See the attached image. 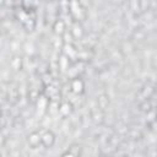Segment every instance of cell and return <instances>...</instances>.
Masks as SVG:
<instances>
[{
	"label": "cell",
	"mask_w": 157,
	"mask_h": 157,
	"mask_svg": "<svg viewBox=\"0 0 157 157\" xmlns=\"http://www.w3.org/2000/svg\"><path fill=\"white\" fill-rule=\"evenodd\" d=\"M9 157H22L20 148H11L9 151Z\"/></svg>",
	"instance_id": "15"
},
{
	"label": "cell",
	"mask_w": 157,
	"mask_h": 157,
	"mask_svg": "<svg viewBox=\"0 0 157 157\" xmlns=\"http://www.w3.org/2000/svg\"><path fill=\"white\" fill-rule=\"evenodd\" d=\"M132 37L134 38H137V39H144L145 38V32L141 29V28H139V29H135V32H134V34H132Z\"/></svg>",
	"instance_id": "14"
},
{
	"label": "cell",
	"mask_w": 157,
	"mask_h": 157,
	"mask_svg": "<svg viewBox=\"0 0 157 157\" xmlns=\"http://www.w3.org/2000/svg\"><path fill=\"white\" fill-rule=\"evenodd\" d=\"M71 112H72V104L69 103V102H63V103L59 105V108H58V113H60L63 117L70 115Z\"/></svg>",
	"instance_id": "8"
},
{
	"label": "cell",
	"mask_w": 157,
	"mask_h": 157,
	"mask_svg": "<svg viewBox=\"0 0 157 157\" xmlns=\"http://www.w3.org/2000/svg\"><path fill=\"white\" fill-rule=\"evenodd\" d=\"M27 142L32 148H37L40 145V134H39V131H32L27 136Z\"/></svg>",
	"instance_id": "3"
},
{
	"label": "cell",
	"mask_w": 157,
	"mask_h": 157,
	"mask_svg": "<svg viewBox=\"0 0 157 157\" xmlns=\"http://www.w3.org/2000/svg\"><path fill=\"white\" fill-rule=\"evenodd\" d=\"M70 32H71V34H72V37H74V39H78V38H81L82 36H83V33H85V31H83V27H82V25L80 23V22H74L72 23V26H71V29H70Z\"/></svg>",
	"instance_id": "4"
},
{
	"label": "cell",
	"mask_w": 157,
	"mask_h": 157,
	"mask_svg": "<svg viewBox=\"0 0 157 157\" xmlns=\"http://www.w3.org/2000/svg\"><path fill=\"white\" fill-rule=\"evenodd\" d=\"M70 88H71V91H72L74 93H76V94L82 93V92L85 91V82H83V80L80 78V77L72 78V80H71V83H70Z\"/></svg>",
	"instance_id": "2"
},
{
	"label": "cell",
	"mask_w": 157,
	"mask_h": 157,
	"mask_svg": "<svg viewBox=\"0 0 157 157\" xmlns=\"http://www.w3.org/2000/svg\"><path fill=\"white\" fill-rule=\"evenodd\" d=\"M129 5H130V10L132 12H136V11L141 10V4L139 1H131V2H129Z\"/></svg>",
	"instance_id": "13"
},
{
	"label": "cell",
	"mask_w": 157,
	"mask_h": 157,
	"mask_svg": "<svg viewBox=\"0 0 157 157\" xmlns=\"http://www.w3.org/2000/svg\"><path fill=\"white\" fill-rule=\"evenodd\" d=\"M104 110H102V109H94V110H92L91 112V119L96 123V124H102L103 121H104Z\"/></svg>",
	"instance_id": "6"
},
{
	"label": "cell",
	"mask_w": 157,
	"mask_h": 157,
	"mask_svg": "<svg viewBox=\"0 0 157 157\" xmlns=\"http://www.w3.org/2000/svg\"><path fill=\"white\" fill-rule=\"evenodd\" d=\"M151 108H152V105H151V103H150V99H144V101L140 103V109H141L142 112L148 113V112L151 110Z\"/></svg>",
	"instance_id": "12"
},
{
	"label": "cell",
	"mask_w": 157,
	"mask_h": 157,
	"mask_svg": "<svg viewBox=\"0 0 157 157\" xmlns=\"http://www.w3.org/2000/svg\"><path fill=\"white\" fill-rule=\"evenodd\" d=\"M67 151H69L71 155H74L75 157H80L81 153H82V147H81L80 145H77V144H74V145L70 146V148H69Z\"/></svg>",
	"instance_id": "10"
},
{
	"label": "cell",
	"mask_w": 157,
	"mask_h": 157,
	"mask_svg": "<svg viewBox=\"0 0 157 157\" xmlns=\"http://www.w3.org/2000/svg\"><path fill=\"white\" fill-rule=\"evenodd\" d=\"M39 134H40V145H43L44 147L49 148L55 144V135L53 131L43 130V131H39Z\"/></svg>",
	"instance_id": "1"
},
{
	"label": "cell",
	"mask_w": 157,
	"mask_h": 157,
	"mask_svg": "<svg viewBox=\"0 0 157 157\" xmlns=\"http://www.w3.org/2000/svg\"><path fill=\"white\" fill-rule=\"evenodd\" d=\"M135 50V45L132 43V40H124L121 43V47H120V52L126 55V54H131L132 52Z\"/></svg>",
	"instance_id": "9"
},
{
	"label": "cell",
	"mask_w": 157,
	"mask_h": 157,
	"mask_svg": "<svg viewBox=\"0 0 157 157\" xmlns=\"http://www.w3.org/2000/svg\"><path fill=\"white\" fill-rule=\"evenodd\" d=\"M97 105L99 109L104 110L108 105H109V96L105 94V93H101L98 97H97Z\"/></svg>",
	"instance_id": "7"
},
{
	"label": "cell",
	"mask_w": 157,
	"mask_h": 157,
	"mask_svg": "<svg viewBox=\"0 0 157 157\" xmlns=\"http://www.w3.org/2000/svg\"><path fill=\"white\" fill-rule=\"evenodd\" d=\"M53 29H54V32H55L58 36H63L64 32L66 31V25H65L64 20L58 18L56 21H54V23H53Z\"/></svg>",
	"instance_id": "5"
},
{
	"label": "cell",
	"mask_w": 157,
	"mask_h": 157,
	"mask_svg": "<svg viewBox=\"0 0 157 157\" xmlns=\"http://www.w3.org/2000/svg\"><path fill=\"white\" fill-rule=\"evenodd\" d=\"M6 141H7V139H6V136L0 131V147H2L5 144H6Z\"/></svg>",
	"instance_id": "16"
},
{
	"label": "cell",
	"mask_w": 157,
	"mask_h": 157,
	"mask_svg": "<svg viewBox=\"0 0 157 157\" xmlns=\"http://www.w3.org/2000/svg\"><path fill=\"white\" fill-rule=\"evenodd\" d=\"M10 65H11V67L12 69H15V70H20L21 69V66H22V59L20 58V56H13L12 59H11V61H10Z\"/></svg>",
	"instance_id": "11"
},
{
	"label": "cell",
	"mask_w": 157,
	"mask_h": 157,
	"mask_svg": "<svg viewBox=\"0 0 157 157\" xmlns=\"http://www.w3.org/2000/svg\"><path fill=\"white\" fill-rule=\"evenodd\" d=\"M60 157H75V156H74V155H71L69 151H66V152H64V153H63Z\"/></svg>",
	"instance_id": "17"
}]
</instances>
